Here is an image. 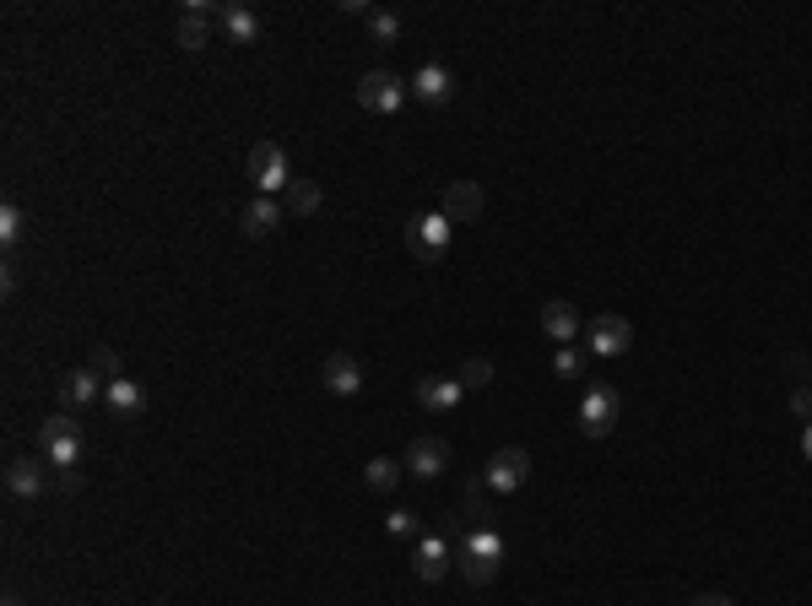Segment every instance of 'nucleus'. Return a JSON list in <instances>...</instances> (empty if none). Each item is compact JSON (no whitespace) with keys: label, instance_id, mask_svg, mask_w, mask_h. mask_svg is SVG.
I'll use <instances>...</instances> for the list:
<instances>
[{"label":"nucleus","instance_id":"f8f14e48","mask_svg":"<svg viewBox=\"0 0 812 606\" xmlns=\"http://www.w3.org/2000/svg\"><path fill=\"white\" fill-rule=\"evenodd\" d=\"M320 379H325V390H330V396H341V401H347V396H357V390H363V363H357L352 352H341V347H336V352L320 363Z\"/></svg>","mask_w":812,"mask_h":606},{"label":"nucleus","instance_id":"412c9836","mask_svg":"<svg viewBox=\"0 0 812 606\" xmlns=\"http://www.w3.org/2000/svg\"><path fill=\"white\" fill-rule=\"evenodd\" d=\"M104 407H109L114 417H136V412L147 407V390H142L136 379H114V385H104Z\"/></svg>","mask_w":812,"mask_h":606},{"label":"nucleus","instance_id":"393cba45","mask_svg":"<svg viewBox=\"0 0 812 606\" xmlns=\"http://www.w3.org/2000/svg\"><path fill=\"white\" fill-rule=\"evenodd\" d=\"M585 357H591L585 347H558V352H553V374H558V379H580V374H585Z\"/></svg>","mask_w":812,"mask_h":606},{"label":"nucleus","instance_id":"4468645a","mask_svg":"<svg viewBox=\"0 0 812 606\" xmlns=\"http://www.w3.org/2000/svg\"><path fill=\"white\" fill-rule=\"evenodd\" d=\"M282 217H288V206H282L277 195H255V201L244 206L239 228H244V239H271V233L282 228Z\"/></svg>","mask_w":812,"mask_h":606},{"label":"nucleus","instance_id":"a211bd4d","mask_svg":"<svg viewBox=\"0 0 812 606\" xmlns=\"http://www.w3.org/2000/svg\"><path fill=\"white\" fill-rule=\"evenodd\" d=\"M542 330H547V341L553 347H569L585 325H580V314H574V303H563V299H547L542 303Z\"/></svg>","mask_w":812,"mask_h":606},{"label":"nucleus","instance_id":"c756f323","mask_svg":"<svg viewBox=\"0 0 812 606\" xmlns=\"http://www.w3.org/2000/svg\"><path fill=\"white\" fill-rule=\"evenodd\" d=\"M385 525H390V531H396V536H412V542H417V536H423V531H417V514H412V509H396V514H390V520H385Z\"/></svg>","mask_w":812,"mask_h":606},{"label":"nucleus","instance_id":"6ab92c4d","mask_svg":"<svg viewBox=\"0 0 812 606\" xmlns=\"http://www.w3.org/2000/svg\"><path fill=\"white\" fill-rule=\"evenodd\" d=\"M217 27L233 38V44H255L260 38V16L250 5H217Z\"/></svg>","mask_w":812,"mask_h":606},{"label":"nucleus","instance_id":"f257e3e1","mask_svg":"<svg viewBox=\"0 0 812 606\" xmlns=\"http://www.w3.org/2000/svg\"><path fill=\"white\" fill-rule=\"evenodd\" d=\"M456 563H461L466 585H493L498 569H504V536L493 525H472L466 542H461V553H456Z\"/></svg>","mask_w":812,"mask_h":606},{"label":"nucleus","instance_id":"ddd939ff","mask_svg":"<svg viewBox=\"0 0 812 606\" xmlns=\"http://www.w3.org/2000/svg\"><path fill=\"white\" fill-rule=\"evenodd\" d=\"M445 465H450V445H445V439L417 434V439L407 445V471H412V476L434 482V476H445Z\"/></svg>","mask_w":812,"mask_h":606},{"label":"nucleus","instance_id":"1a4fd4ad","mask_svg":"<svg viewBox=\"0 0 812 606\" xmlns=\"http://www.w3.org/2000/svg\"><path fill=\"white\" fill-rule=\"evenodd\" d=\"M211 27H217V5H206V0H190V5L179 11V27H173V38H179V49H206V44H211Z\"/></svg>","mask_w":812,"mask_h":606},{"label":"nucleus","instance_id":"c85d7f7f","mask_svg":"<svg viewBox=\"0 0 812 606\" xmlns=\"http://www.w3.org/2000/svg\"><path fill=\"white\" fill-rule=\"evenodd\" d=\"M483 487H487V482H466V493H461V514H472L477 525H487V520H493V514H487Z\"/></svg>","mask_w":812,"mask_h":606},{"label":"nucleus","instance_id":"473e14b6","mask_svg":"<svg viewBox=\"0 0 812 606\" xmlns=\"http://www.w3.org/2000/svg\"><path fill=\"white\" fill-rule=\"evenodd\" d=\"M693 606H731V596H699Z\"/></svg>","mask_w":812,"mask_h":606},{"label":"nucleus","instance_id":"0eeeda50","mask_svg":"<svg viewBox=\"0 0 812 606\" xmlns=\"http://www.w3.org/2000/svg\"><path fill=\"white\" fill-rule=\"evenodd\" d=\"M407 82L396 76V71H363V82H357V104L368 109V114H396L401 104H407Z\"/></svg>","mask_w":812,"mask_h":606},{"label":"nucleus","instance_id":"5701e85b","mask_svg":"<svg viewBox=\"0 0 812 606\" xmlns=\"http://www.w3.org/2000/svg\"><path fill=\"white\" fill-rule=\"evenodd\" d=\"M363 482H368V493H396V482H401V460L374 455V460L363 465Z\"/></svg>","mask_w":812,"mask_h":606},{"label":"nucleus","instance_id":"20e7f679","mask_svg":"<svg viewBox=\"0 0 812 606\" xmlns=\"http://www.w3.org/2000/svg\"><path fill=\"white\" fill-rule=\"evenodd\" d=\"M250 184H255L260 195H282V190L293 184L288 152L277 147V142H255V147H250Z\"/></svg>","mask_w":812,"mask_h":606},{"label":"nucleus","instance_id":"f704fd0d","mask_svg":"<svg viewBox=\"0 0 812 606\" xmlns=\"http://www.w3.org/2000/svg\"><path fill=\"white\" fill-rule=\"evenodd\" d=\"M5 606H22V602H16V596H5Z\"/></svg>","mask_w":812,"mask_h":606},{"label":"nucleus","instance_id":"a878e982","mask_svg":"<svg viewBox=\"0 0 812 606\" xmlns=\"http://www.w3.org/2000/svg\"><path fill=\"white\" fill-rule=\"evenodd\" d=\"M363 22H368V33H374L379 44H396V38H401V16H396V11H368Z\"/></svg>","mask_w":812,"mask_h":606},{"label":"nucleus","instance_id":"2f4dec72","mask_svg":"<svg viewBox=\"0 0 812 606\" xmlns=\"http://www.w3.org/2000/svg\"><path fill=\"white\" fill-rule=\"evenodd\" d=\"M54 487H60V493H82V476H76V471H54Z\"/></svg>","mask_w":812,"mask_h":606},{"label":"nucleus","instance_id":"f3484780","mask_svg":"<svg viewBox=\"0 0 812 606\" xmlns=\"http://www.w3.org/2000/svg\"><path fill=\"white\" fill-rule=\"evenodd\" d=\"M461 401H466V385L461 379H439V374L417 379V407L423 412H456Z\"/></svg>","mask_w":812,"mask_h":606},{"label":"nucleus","instance_id":"6e6552de","mask_svg":"<svg viewBox=\"0 0 812 606\" xmlns=\"http://www.w3.org/2000/svg\"><path fill=\"white\" fill-rule=\"evenodd\" d=\"M525 476H531V455L520 450V445H504L483 471L487 493H514V487H525Z\"/></svg>","mask_w":812,"mask_h":606},{"label":"nucleus","instance_id":"4be33fe9","mask_svg":"<svg viewBox=\"0 0 812 606\" xmlns=\"http://www.w3.org/2000/svg\"><path fill=\"white\" fill-rule=\"evenodd\" d=\"M325 201V190L315 179H293L288 190H282V206H288V217H315Z\"/></svg>","mask_w":812,"mask_h":606},{"label":"nucleus","instance_id":"7ed1b4c3","mask_svg":"<svg viewBox=\"0 0 812 606\" xmlns=\"http://www.w3.org/2000/svg\"><path fill=\"white\" fill-rule=\"evenodd\" d=\"M450 233H456V222H450L445 211H417V217L407 222V250H412L417 260H445V255H450Z\"/></svg>","mask_w":812,"mask_h":606},{"label":"nucleus","instance_id":"72a5a7b5","mask_svg":"<svg viewBox=\"0 0 812 606\" xmlns=\"http://www.w3.org/2000/svg\"><path fill=\"white\" fill-rule=\"evenodd\" d=\"M802 455L812 460V423H808V434H802Z\"/></svg>","mask_w":812,"mask_h":606},{"label":"nucleus","instance_id":"9d476101","mask_svg":"<svg viewBox=\"0 0 812 606\" xmlns=\"http://www.w3.org/2000/svg\"><path fill=\"white\" fill-rule=\"evenodd\" d=\"M60 412H82V407H93V401H104V379H98V368H71V374H60Z\"/></svg>","mask_w":812,"mask_h":606},{"label":"nucleus","instance_id":"2eb2a0df","mask_svg":"<svg viewBox=\"0 0 812 606\" xmlns=\"http://www.w3.org/2000/svg\"><path fill=\"white\" fill-rule=\"evenodd\" d=\"M483 206H487V195H483V184H472V179H456V184L445 190V201H439V211H445L450 222H477Z\"/></svg>","mask_w":812,"mask_h":606},{"label":"nucleus","instance_id":"aec40b11","mask_svg":"<svg viewBox=\"0 0 812 606\" xmlns=\"http://www.w3.org/2000/svg\"><path fill=\"white\" fill-rule=\"evenodd\" d=\"M5 493H11V498H38V493H44V471H38V460L16 455V460L5 465Z\"/></svg>","mask_w":812,"mask_h":606},{"label":"nucleus","instance_id":"7c9ffc66","mask_svg":"<svg viewBox=\"0 0 812 606\" xmlns=\"http://www.w3.org/2000/svg\"><path fill=\"white\" fill-rule=\"evenodd\" d=\"M791 407H797V417H808L812 423V385H802V390L791 396Z\"/></svg>","mask_w":812,"mask_h":606},{"label":"nucleus","instance_id":"423d86ee","mask_svg":"<svg viewBox=\"0 0 812 606\" xmlns=\"http://www.w3.org/2000/svg\"><path fill=\"white\" fill-rule=\"evenodd\" d=\"M618 412H623L618 390H613V385H591V390L580 396V434L607 439V434L618 428Z\"/></svg>","mask_w":812,"mask_h":606},{"label":"nucleus","instance_id":"b1692460","mask_svg":"<svg viewBox=\"0 0 812 606\" xmlns=\"http://www.w3.org/2000/svg\"><path fill=\"white\" fill-rule=\"evenodd\" d=\"M22 228H27V217H22V206H16V201H0V244H5V250H16V239H22Z\"/></svg>","mask_w":812,"mask_h":606},{"label":"nucleus","instance_id":"bb28decb","mask_svg":"<svg viewBox=\"0 0 812 606\" xmlns=\"http://www.w3.org/2000/svg\"><path fill=\"white\" fill-rule=\"evenodd\" d=\"M93 368H98V379H104V385L125 379V357H120L114 347H98V352H93Z\"/></svg>","mask_w":812,"mask_h":606},{"label":"nucleus","instance_id":"dca6fc26","mask_svg":"<svg viewBox=\"0 0 812 606\" xmlns=\"http://www.w3.org/2000/svg\"><path fill=\"white\" fill-rule=\"evenodd\" d=\"M412 98H423L428 109H445V104L456 98V76H450L445 65H417V76H412Z\"/></svg>","mask_w":812,"mask_h":606},{"label":"nucleus","instance_id":"cd10ccee","mask_svg":"<svg viewBox=\"0 0 812 606\" xmlns=\"http://www.w3.org/2000/svg\"><path fill=\"white\" fill-rule=\"evenodd\" d=\"M461 385H466V390H487V385H493V363H487V357H466V363H461Z\"/></svg>","mask_w":812,"mask_h":606},{"label":"nucleus","instance_id":"f03ea898","mask_svg":"<svg viewBox=\"0 0 812 606\" xmlns=\"http://www.w3.org/2000/svg\"><path fill=\"white\" fill-rule=\"evenodd\" d=\"M38 450L54 471H76L82 460V428H76V412H54L38 423Z\"/></svg>","mask_w":812,"mask_h":606},{"label":"nucleus","instance_id":"9b49d317","mask_svg":"<svg viewBox=\"0 0 812 606\" xmlns=\"http://www.w3.org/2000/svg\"><path fill=\"white\" fill-rule=\"evenodd\" d=\"M412 574H417L423 585H439V580L450 574V542H445V536H417V542H412Z\"/></svg>","mask_w":812,"mask_h":606},{"label":"nucleus","instance_id":"39448f33","mask_svg":"<svg viewBox=\"0 0 812 606\" xmlns=\"http://www.w3.org/2000/svg\"><path fill=\"white\" fill-rule=\"evenodd\" d=\"M580 336H585V352H591V357H623V352L634 347V325H629L623 314H596Z\"/></svg>","mask_w":812,"mask_h":606}]
</instances>
